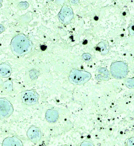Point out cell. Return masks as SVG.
<instances>
[{
    "mask_svg": "<svg viewBox=\"0 0 134 146\" xmlns=\"http://www.w3.org/2000/svg\"><path fill=\"white\" fill-rule=\"evenodd\" d=\"M11 47L14 54L18 56L24 55L31 51L32 43L25 35L20 34L12 39Z\"/></svg>",
    "mask_w": 134,
    "mask_h": 146,
    "instance_id": "cell-1",
    "label": "cell"
},
{
    "mask_svg": "<svg viewBox=\"0 0 134 146\" xmlns=\"http://www.w3.org/2000/svg\"><path fill=\"white\" fill-rule=\"evenodd\" d=\"M91 78V75L89 72L73 69L70 72L69 79L73 84L80 85L87 82Z\"/></svg>",
    "mask_w": 134,
    "mask_h": 146,
    "instance_id": "cell-2",
    "label": "cell"
},
{
    "mask_svg": "<svg viewBox=\"0 0 134 146\" xmlns=\"http://www.w3.org/2000/svg\"><path fill=\"white\" fill-rule=\"evenodd\" d=\"M39 95L34 90H27L22 92L21 99L22 103L28 106L35 105L39 100Z\"/></svg>",
    "mask_w": 134,
    "mask_h": 146,
    "instance_id": "cell-3",
    "label": "cell"
},
{
    "mask_svg": "<svg viewBox=\"0 0 134 146\" xmlns=\"http://www.w3.org/2000/svg\"><path fill=\"white\" fill-rule=\"evenodd\" d=\"M13 108L11 102L5 98L0 99V117L8 118L13 113Z\"/></svg>",
    "mask_w": 134,
    "mask_h": 146,
    "instance_id": "cell-4",
    "label": "cell"
},
{
    "mask_svg": "<svg viewBox=\"0 0 134 146\" xmlns=\"http://www.w3.org/2000/svg\"><path fill=\"white\" fill-rule=\"evenodd\" d=\"M128 73V68L125 64L121 63L120 64L114 63L111 66V73L113 77L117 79L124 78Z\"/></svg>",
    "mask_w": 134,
    "mask_h": 146,
    "instance_id": "cell-5",
    "label": "cell"
},
{
    "mask_svg": "<svg viewBox=\"0 0 134 146\" xmlns=\"http://www.w3.org/2000/svg\"><path fill=\"white\" fill-rule=\"evenodd\" d=\"M74 17L73 10L67 6H63L58 14L60 21L64 24H68L71 21Z\"/></svg>",
    "mask_w": 134,
    "mask_h": 146,
    "instance_id": "cell-6",
    "label": "cell"
},
{
    "mask_svg": "<svg viewBox=\"0 0 134 146\" xmlns=\"http://www.w3.org/2000/svg\"><path fill=\"white\" fill-rule=\"evenodd\" d=\"M42 135L41 130L36 126H31L27 132L28 138L34 143H37L40 141L42 138Z\"/></svg>",
    "mask_w": 134,
    "mask_h": 146,
    "instance_id": "cell-7",
    "label": "cell"
},
{
    "mask_svg": "<svg viewBox=\"0 0 134 146\" xmlns=\"http://www.w3.org/2000/svg\"><path fill=\"white\" fill-rule=\"evenodd\" d=\"M2 146H23L21 140L15 136L9 137L4 140Z\"/></svg>",
    "mask_w": 134,
    "mask_h": 146,
    "instance_id": "cell-8",
    "label": "cell"
},
{
    "mask_svg": "<svg viewBox=\"0 0 134 146\" xmlns=\"http://www.w3.org/2000/svg\"><path fill=\"white\" fill-rule=\"evenodd\" d=\"M59 114L58 111L53 109H49L46 111L45 114V119L46 121L50 123H54L57 121Z\"/></svg>",
    "mask_w": 134,
    "mask_h": 146,
    "instance_id": "cell-9",
    "label": "cell"
},
{
    "mask_svg": "<svg viewBox=\"0 0 134 146\" xmlns=\"http://www.w3.org/2000/svg\"><path fill=\"white\" fill-rule=\"evenodd\" d=\"M12 71L11 66L8 63H3L0 65V75L2 77L7 78L10 77Z\"/></svg>",
    "mask_w": 134,
    "mask_h": 146,
    "instance_id": "cell-10",
    "label": "cell"
},
{
    "mask_svg": "<svg viewBox=\"0 0 134 146\" xmlns=\"http://www.w3.org/2000/svg\"><path fill=\"white\" fill-rule=\"evenodd\" d=\"M109 77V72L105 68L98 69L96 72V79L97 80H108Z\"/></svg>",
    "mask_w": 134,
    "mask_h": 146,
    "instance_id": "cell-11",
    "label": "cell"
},
{
    "mask_svg": "<svg viewBox=\"0 0 134 146\" xmlns=\"http://www.w3.org/2000/svg\"><path fill=\"white\" fill-rule=\"evenodd\" d=\"M3 88L7 93H10L13 90V82L12 81L8 80L5 81L3 84Z\"/></svg>",
    "mask_w": 134,
    "mask_h": 146,
    "instance_id": "cell-12",
    "label": "cell"
},
{
    "mask_svg": "<svg viewBox=\"0 0 134 146\" xmlns=\"http://www.w3.org/2000/svg\"><path fill=\"white\" fill-rule=\"evenodd\" d=\"M125 84L128 88H134V78H131L127 80L125 82Z\"/></svg>",
    "mask_w": 134,
    "mask_h": 146,
    "instance_id": "cell-13",
    "label": "cell"
},
{
    "mask_svg": "<svg viewBox=\"0 0 134 146\" xmlns=\"http://www.w3.org/2000/svg\"><path fill=\"white\" fill-rule=\"evenodd\" d=\"M18 6L19 8L21 10H24L29 7V4L27 2H21L19 4Z\"/></svg>",
    "mask_w": 134,
    "mask_h": 146,
    "instance_id": "cell-14",
    "label": "cell"
},
{
    "mask_svg": "<svg viewBox=\"0 0 134 146\" xmlns=\"http://www.w3.org/2000/svg\"><path fill=\"white\" fill-rule=\"evenodd\" d=\"M83 59L85 62H88L91 59V56L88 54H84L82 56Z\"/></svg>",
    "mask_w": 134,
    "mask_h": 146,
    "instance_id": "cell-15",
    "label": "cell"
},
{
    "mask_svg": "<svg viewBox=\"0 0 134 146\" xmlns=\"http://www.w3.org/2000/svg\"><path fill=\"white\" fill-rule=\"evenodd\" d=\"M80 146H94V145L91 142L84 141L81 143Z\"/></svg>",
    "mask_w": 134,
    "mask_h": 146,
    "instance_id": "cell-16",
    "label": "cell"
},
{
    "mask_svg": "<svg viewBox=\"0 0 134 146\" xmlns=\"http://www.w3.org/2000/svg\"><path fill=\"white\" fill-rule=\"evenodd\" d=\"M127 146H134V137H131L128 139Z\"/></svg>",
    "mask_w": 134,
    "mask_h": 146,
    "instance_id": "cell-17",
    "label": "cell"
},
{
    "mask_svg": "<svg viewBox=\"0 0 134 146\" xmlns=\"http://www.w3.org/2000/svg\"><path fill=\"white\" fill-rule=\"evenodd\" d=\"M129 31L131 35H134V25L129 27Z\"/></svg>",
    "mask_w": 134,
    "mask_h": 146,
    "instance_id": "cell-18",
    "label": "cell"
},
{
    "mask_svg": "<svg viewBox=\"0 0 134 146\" xmlns=\"http://www.w3.org/2000/svg\"><path fill=\"white\" fill-rule=\"evenodd\" d=\"M5 30L4 27L2 26V25H1V33L2 32H3Z\"/></svg>",
    "mask_w": 134,
    "mask_h": 146,
    "instance_id": "cell-19",
    "label": "cell"
}]
</instances>
